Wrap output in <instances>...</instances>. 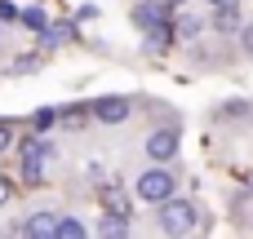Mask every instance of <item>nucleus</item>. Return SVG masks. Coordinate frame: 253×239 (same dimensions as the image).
<instances>
[{
	"label": "nucleus",
	"instance_id": "1",
	"mask_svg": "<svg viewBox=\"0 0 253 239\" xmlns=\"http://www.w3.org/2000/svg\"><path fill=\"white\" fill-rule=\"evenodd\" d=\"M156 222H160V231L165 235H191L196 231V204L191 200H160V213H156Z\"/></svg>",
	"mask_w": 253,
	"mask_h": 239
},
{
	"label": "nucleus",
	"instance_id": "2",
	"mask_svg": "<svg viewBox=\"0 0 253 239\" xmlns=\"http://www.w3.org/2000/svg\"><path fill=\"white\" fill-rule=\"evenodd\" d=\"M133 191H138V200L160 204V200H169V195L178 191V177H173L169 169H142L138 182H133Z\"/></svg>",
	"mask_w": 253,
	"mask_h": 239
},
{
	"label": "nucleus",
	"instance_id": "3",
	"mask_svg": "<svg viewBox=\"0 0 253 239\" xmlns=\"http://www.w3.org/2000/svg\"><path fill=\"white\" fill-rule=\"evenodd\" d=\"M89 115L102 120V124H125V120L133 115V102H129L125 93H107V98H98V102L89 106Z\"/></svg>",
	"mask_w": 253,
	"mask_h": 239
},
{
	"label": "nucleus",
	"instance_id": "4",
	"mask_svg": "<svg viewBox=\"0 0 253 239\" xmlns=\"http://www.w3.org/2000/svg\"><path fill=\"white\" fill-rule=\"evenodd\" d=\"M142 146H147V160H156V164L173 160V155H178V124H165V129H151Z\"/></svg>",
	"mask_w": 253,
	"mask_h": 239
},
{
	"label": "nucleus",
	"instance_id": "5",
	"mask_svg": "<svg viewBox=\"0 0 253 239\" xmlns=\"http://www.w3.org/2000/svg\"><path fill=\"white\" fill-rule=\"evenodd\" d=\"M53 226H58V213L36 208V213L22 222V235H27V239H53Z\"/></svg>",
	"mask_w": 253,
	"mask_h": 239
},
{
	"label": "nucleus",
	"instance_id": "6",
	"mask_svg": "<svg viewBox=\"0 0 253 239\" xmlns=\"http://www.w3.org/2000/svg\"><path fill=\"white\" fill-rule=\"evenodd\" d=\"M18 177H22V186H40L44 182V155H22Z\"/></svg>",
	"mask_w": 253,
	"mask_h": 239
},
{
	"label": "nucleus",
	"instance_id": "7",
	"mask_svg": "<svg viewBox=\"0 0 253 239\" xmlns=\"http://www.w3.org/2000/svg\"><path fill=\"white\" fill-rule=\"evenodd\" d=\"M213 27H218V35H231V31H240V13H236V4H218V13H213Z\"/></svg>",
	"mask_w": 253,
	"mask_h": 239
},
{
	"label": "nucleus",
	"instance_id": "8",
	"mask_svg": "<svg viewBox=\"0 0 253 239\" xmlns=\"http://www.w3.org/2000/svg\"><path fill=\"white\" fill-rule=\"evenodd\" d=\"M102 204H107V213L129 217V200H125V191H120V186H102Z\"/></svg>",
	"mask_w": 253,
	"mask_h": 239
},
{
	"label": "nucleus",
	"instance_id": "9",
	"mask_svg": "<svg viewBox=\"0 0 253 239\" xmlns=\"http://www.w3.org/2000/svg\"><path fill=\"white\" fill-rule=\"evenodd\" d=\"M53 239H84V222H80V217H58Z\"/></svg>",
	"mask_w": 253,
	"mask_h": 239
},
{
	"label": "nucleus",
	"instance_id": "10",
	"mask_svg": "<svg viewBox=\"0 0 253 239\" xmlns=\"http://www.w3.org/2000/svg\"><path fill=\"white\" fill-rule=\"evenodd\" d=\"M98 231H102L107 239H120V235H129V217H120V213H107Z\"/></svg>",
	"mask_w": 253,
	"mask_h": 239
},
{
	"label": "nucleus",
	"instance_id": "11",
	"mask_svg": "<svg viewBox=\"0 0 253 239\" xmlns=\"http://www.w3.org/2000/svg\"><path fill=\"white\" fill-rule=\"evenodd\" d=\"M18 18H22V22L31 27V31H44V27H49V18H44V9H40V4H31V9H22Z\"/></svg>",
	"mask_w": 253,
	"mask_h": 239
},
{
	"label": "nucleus",
	"instance_id": "12",
	"mask_svg": "<svg viewBox=\"0 0 253 239\" xmlns=\"http://www.w3.org/2000/svg\"><path fill=\"white\" fill-rule=\"evenodd\" d=\"M58 120H62L67 129H80V124L89 120V106H67V111H58Z\"/></svg>",
	"mask_w": 253,
	"mask_h": 239
},
{
	"label": "nucleus",
	"instance_id": "13",
	"mask_svg": "<svg viewBox=\"0 0 253 239\" xmlns=\"http://www.w3.org/2000/svg\"><path fill=\"white\" fill-rule=\"evenodd\" d=\"M53 124H58V111H53V106H40V111L31 115V129H36V133H44V129H53Z\"/></svg>",
	"mask_w": 253,
	"mask_h": 239
},
{
	"label": "nucleus",
	"instance_id": "14",
	"mask_svg": "<svg viewBox=\"0 0 253 239\" xmlns=\"http://www.w3.org/2000/svg\"><path fill=\"white\" fill-rule=\"evenodd\" d=\"M173 35H178V40H196V35H200V18H182V22L173 27Z\"/></svg>",
	"mask_w": 253,
	"mask_h": 239
},
{
	"label": "nucleus",
	"instance_id": "15",
	"mask_svg": "<svg viewBox=\"0 0 253 239\" xmlns=\"http://www.w3.org/2000/svg\"><path fill=\"white\" fill-rule=\"evenodd\" d=\"M36 67H40V58H36V53H27V58H13V62H9V71H13V75H31Z\"/></svg>",
	"mask_w": 253,
	"mask_h": 239
},
{
	"label": "nucleus",
	"instance_id": "16",
	"mask_svg": "<svg viewBox=\"0 0 253 239\" xmlns=\"http://www.w3.org/2000/svg\"><path fill=\"white\" fill-rule=\"evenodd\" d=\"M9 146H13V124H9V120H0V155H4Z\"/></svg>",
	"mask_w": 253,
	"mask_h": 239
},
{
	"label": "nucleus",
	"instance_id": "17",
	"mask_svg": "<svg viewBox=\"0 0 253 239\" xmlns=\"http://www.w3.org/2000/svg\"><path fill=\"white\" fill-rule=\"evenodd\" d=\"M13 200V182H9V173H0V208Z\"/></svg>",
	"mask_w": 253,
	"mask_h": 239
},
{
	"label": "nucleus",
	"instance_id": "18",
	"mask_svg": "<svg viewBox=\"0 0 253 239\" xmlns=\"http://www.w3.org/2000/svg\"><path fill=\"white\" fill-rule=\"evenodd\" d=\"M240 44H245V53L253 58V22H245V27H240Z\"/></svg>",
	"mask_w": 253,
	"mask_h": 239
},
{
	"label": "nucleus",
	"instance_id": "19",
	"mask_svg": "<svg viewBox=\"0 0 253 239\" xmlns=\"http://www.w3.org/2000/svg\"><path fill=\"white\" fill-rule=\"evenodd\" d=\"M13 18H18V9H13L9 0H0V22H13Z\"/></svg>",
	"mask_w": 253,
	"mask_h": 239
},
{
	"label": "nucleus",
	"instance_id": "20",
	"mask_svg": "<svg viewBox=\"0 0 253 239\" xmlns=\"http://www.w3.org/2000/svg\"><path fill=\"white\" fill-rule=\"evenodd\" d=\"M218 4H236V0H213V9H218Z\"/></svg>",
	"mask_w": 253,
	"mask_h": 239
},
{
	"label": "nucleus",
	"instance_id": "21",
	"mask_svg": "<svg viewBox=\"0 0 253 239\" xmlns=\"http://www.w3.org/2000/svg\"><path fill=\"white\" fill-rule=\"evenodd\" d=\"M165 4H187V0H165Z\"/></svg>",
	"mask_w": 253,
	"mask_h": 239
}]
</instances>
